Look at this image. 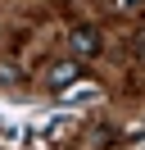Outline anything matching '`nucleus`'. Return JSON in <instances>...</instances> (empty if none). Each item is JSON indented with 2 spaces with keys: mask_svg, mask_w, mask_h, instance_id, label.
I'll list each match as a JSON object with an SVG mask.
<instances>
[{
  "mask_svg": "<svg viewBox=\"0 0 145 150\" xmlns=\"http://www.w3.org/2000/svg\"><path fill=\"white\" fill-rule=\"evenodd\" d=\"M68 50H72L77 59L100 55V32H95V28H72V32H68Z\"/></svg>",
  "mask_w": 145,
  "mask_h": 150,
  "instance_id": "nucleus-1",
  "label": "nucleus"
},
{
  "mask_svg": "<svg viewBox=\"0 0 145 150\" xmlns=\"http://www.w3.org/2000/svg\"><path fill=\"white\" fill-rule=\"evenodd\" d=\"M68 77H77V64H59L54 68V82H68Z\"/></svg>",
  "mask_w": 145,
  "mask_h": 150,
  "instance_id": "nucleus-2",
  "label": "nucleus"
}]
</instances>
